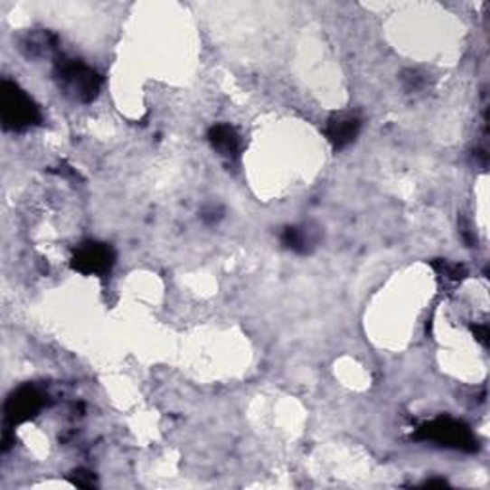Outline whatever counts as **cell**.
<instances>
[{"mask_svg": "<svg viewBox=\"0 0 490 490\" xmlns=\"http://www.w3.org/2000/svg\"><path fill=\"white\" fill-rule=\"evenodd\" d=\"M0 113H3V123L6 128L20 130L39 123L41 113L31 98L10 80L3 83L0 92Z\"/></svg>", "mask_w": 490, "mask_h": 490, "instance_id": "cell-1", "label": "cell"}, {"mask_svg": "<svg viewBox=\"0 0 490 490\" xmlns=\"http://www.w3.org/2000/svg\"><path fill=\"white\" fill-rule=\"evenodd\" d=\"M56 73L63 90L71 94L75 100L90 102L98 89H100V77H98L89 65L79 60L61 58L58 61Z\"/></svg>", "mask_w": 490, "mask_h": 490, "instance_id": "cell-2", "label": "cell"}, {"mask_svg": "<svg viewBox=\"0 0 490 490\" xmlns=\"http://www.w3.org/2000/svg\"><path fill=\"white\" fill-rule=\"evenodd\" d=\"M419 438L433 440V443L443 447L473 450V437L469 429L464 428L460 421H454L450 418H440L433 423H428L426 428H421Z\"/></svg>", "mask_w": 490, "mask_h": 490, "instance_id": "cell-3", "label": "cell"}, {"mask_svg": "<svg viewBox=\"0 0 490 490\" xmlns=\"http://www.w3.org/2000/svg\"><path fill=\"white\" fill-rule=\"evenodd\" d=\"M113 265V251L104 243H87L73 257L75 270L83 274L100 276Z\"/></svg>", "mask_w": 490, "mask_h": 490, "instance_id": "cell-4", "label": "cell"}, {"mask_svg": "<svg viewBox=\"0 0 490 490\" xmlns=\"http://www.w3.org/2000/svg\"><path fill=\"white\" fill-rule=\"evenodd\" d=\"M44 397L35 387H22L6 402V416L12 423H20L35 416L42 408Z\"/></svg>", "mask_w": 490, "mask_h": 490, "instance_id": "cell-5", "label": "cell"}, {"mask_svg": "<svg viewBox=\"0 0 490 490\" xmlns=\"http://www.w3.org/2000/svg\"><path fill=\"white\" fill-rule=\"evenodd\" d=\"M358 130H361V121L356 118H337L328 125V138L335 148H345L356 138Z\"/></svg>", "mask_w": 490, "mask_h": 490, "instance_id": "cell-6", "label": "cell"}, {"mask_svg": "<svg viewBox=\"0 0 490 490\" xmlns=\"http://www.w3.org/2000/svg\"><path fill=\"white\" fill-rule=\"evenodd\" d=\"M209 140L222 155H236L240 152V137L231 125H215L209 130Z\"/></svg>", "mask_w": 490, "mask_h": 490, "instance_id": "cell-7", "label": "cell"}, {"mask_svg": "<svg viewBox=\"0 0 490 490\" xmlns=\"http://www.w3.org/2000/svg\"><path fill=\"white\" fill-rule=\"evenodd\" d=\"M282 241H284L286 248H289L293 251H299V253H305L306 245H308V238L305 236L303 231H299V228H287Z\"/></svg>", "mask_w": 490, "mask_h": 490, "instance_id": "cell-8", "label": "cell"}]
</instances>
